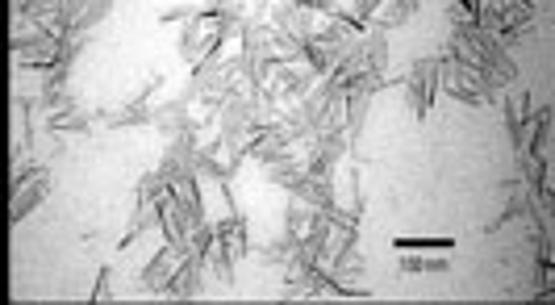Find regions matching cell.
<instances>
[{"mask_svg":"<svg viewBox=\"0 0 555 305\" xmlns=\"http://www.w3.org/2000/svg\"><path fill=\"white\" fill-rule=\"evenodd\" d=\"M42 196H47V180H42V185H34L29 193H22V189H17V201H13V223H22L29 209L42 201Z\"/></svg>","mask_w":555,"mask_h":305,"instance_id":"1","label":"cell"},{"mask_svg":"<svg viewBox=\"0 0 555 305\" xmlns=\"http://www.w3.org/2000/svg\"><path fill=\"white\" fill-rule=\"evenodd\" d=\"M447 251L451 247V239H397V251Z\"/></svg>","mask_w":555,"mask_h":305,"instance_id":"2","label":"cell"},{"mask_svg":"<svg viewBox=\"0 0 555 305\" xmlns=\"http://www.w3.org/2000/svg\"><path fill=\"white\" fill-rule=\"evenodd\" d=\"M401 268H405V272H443L447 259H405Z\"/></svg>","mask_w":555,"mask_h":305,"instance_id":"3","label":"cell"},{"mask_svg":"<svg viewBox=\"0 0 555 305\" xmlns=\"http://www.w3.org/2000/svg\"><path fill=\"white\" fill-rule=\"evenodd\" d=\"M410 9H414V0H401V4L392 9V13H385V17H380V26H397V22H401V17L410 13Z\"/></svg>","mask_w":555,"mask_h":305,"instance_id":"4","label":"cell"}]
</instances>
